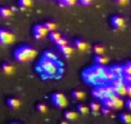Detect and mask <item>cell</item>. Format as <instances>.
Here are the masks:
<instances>
[{
  "mask_svg": "<svg viewBox=\"0 0 131 124\" xmlns=\"http://www.w3.org/2000/svg\"><path fill=\"white\" fill-rule=\"evenodd\" d=\"M73 50H75V48H73L71 44H66V45H63V47H59V52H60L66 58H70V57L73 54Z\"/></svg>",
  "mask_w": 131,
  "mask_h": 124,
  "instance_id": "10",
  "label": "cell"
},
{
  "mask_svg": "<svg viewBox=\"0 0 131 124\" xmlns=\"http://www.w3.org/2000/svg\"><path fill=\"white\" fill-rule=\"evenodd\" d=\"M44 26L46 27L48 31L57 30V25H55V22H53V21H45V22H44Z\"/></svg>",
  "mask_w": 131,
  "mask_h": 124,
  "instance_id": "25",
  "label": "cell"
},
{
  "mask_svg": "<svg viewBox=\"0 0 131 124\" xmlns=\"http://www.w3.org/2000/svg\"><path fill=\"white\" fill-rule=\"evenodd\" d=\"M89 107H90V111H93V114H98L102 110V103H99L98 101H93L90 102Z\"/></svg>",
  "mask_w": 131,
  "mask_h": 124,
  "instance_id": "20",
  "label": "cell"
},
{
  "mask_svg": "<svg viewBox=\"0 0 131 124\" xmlns=\"http://www.w3.org/2000/svg\"><path fill=\"white\" fill-rule=\"evenodd\" d=\"M100 111H102V114H103V115H105V116L111 114V109H109V107H107V106H102V110H100Z\"/></svg>",
  "mask_w": 131,
  "mask_h": 124,
  "instance_id": "31",
  "label": "cell"
},
{
  "mask_svg": "<svg viewBox=\"0 0 131 124\" xmlns=\"http://www.w3.org/2000/svg\"><path fill=\"white\" fill-rule=\"evenodd\" d=\"M13 14V9L9 7H0V17L3 18H9Z\"/></svg>",
  "mask_w": 131,
  "mask_h": 124,
  "instance_id": "15",
  "label": "cell"
},
{
  "mask_svg": "<svg viewBox=\"0 0 131 124\" xmlns=\"http://www.w3.org/2000/svg\"><path fill=\"white\" fill-rule=\"evenodd\" d=\"M123 75H131V62H126L123 65Z\"/></svg>",
  "mask_w": 131,
  "mask_h": 124,
  "instance_id": "29",
  "label": "cell"
},
{
  "mask_svg": "<svg viewBox=\"0 0 131 124\" xmlns=\"http://www.w3.org/2000/svg\"><path fill=\"white\" fill-rule=\"evenodd\" d=\"M109 70L114 74V76H123V66L121 65H113L109 67Z\"/></svg>",
  "mask_w": 131,
  "mask_h": 124,
  "instance_id": "16",
  "label": "cell"
},
{
  "mask_svg": "<svg viewBox=\"0 0 131 124\" xmlns=\"http://www.w3.org/2000/svg\"><path fill=\"white\" fill-rule=\"evenodd\" d=\"M35 70L42 79H59L63 75L64 67L59 59H50L41 56Z\"/></svg>",
  "mask_w": 131,
  "mask_h": 124,
  "instance_id": "1",
  "label": "cell"
},
{
  "mask_svg": "<svg viewBox=\"0 0 131 124\" xmlns=\"http://www.w3.org/2000/svg\"><path fill=\"white\" fill-rule=\"evenodd\" d=\"M36 110L40 112V114H45L48 111V106L45 103H37L36 105Z\"/></svg>",
  "mask_w": 131,
  "mask_h": 124,
  "instance_id": "26",
  "label": "cell"
},
{
  "mask_svg": "<svg viewBox=\"0 0 131 124\" xmlns=\"http://www.w3.org/2000/svg\"><path fill=\"white\" fill-rule=\"evenodd\" d=\"M7 105H8V107H10V109H13V110H17V109H19V107H21L22 102H21L18 98L9 97V98L7 100Z\"/></svg>",
  "mask_w": 131,
  "mask_h": 124,
  "instance_id": "11",
  "label": "cell"
},
{
  "mask_svg": "<svg viewBox=\"0 0 131 124\" xmlns=\"http://www.w3.org/2000/svg\"><path fill=\"white\" fill-rule=\"evenodd\" d=\"M59 3L60 5H64V7H71L77 3V0H59Z\"/></svg>",
  "mask_w": 131,
  "mask_h": 124,
  "instance_id": "27",
  "label": "cell"
},
{
  "mask_svg": "<svg viewBox=\"0 0 131 124\" xmlns=\"http://www.w3.org/2000/svg\"><path fill=\"white\" fill-rule=\"evenodd\" d=\"M50 101H51V103L55 107H59V109L67 106V98H66V96L63 93H58V92L57 93H53L50 96Z\"/></svg>",
  "mask_w": 131,
  "mask_h": 124,
  "instance_id": "6",
  "label": "cell"
},
{
  "mask_svg": "<svg viewBox=\"0 0 131 124\" xmlns=\"http://www.w3.org/2000/svg\"><path fill=\"white\" fill-rule=\"evenodd\" d=\"M71 96H72V98L76 100V101H82V100L85 98V93H84L82 91H79V89L72 91V92H71Z\"/></svg>",
  "mask_w": 131,
  "mask_h": 124,
  "instance_id": "19",
  "label": "cell"
},
{
  "mask_svg": "<svg viewBox=\"0 0 131 124\" xmlns=\"http://www.w3.org/2000/svg\"><path fill=\"white\" fill-rule=\"evenodd\" d=\"M36 53L37 52H36L35 48H32L30 45H21V47H18L14 50L13 56H14V58L18 62H27V61L34 59L35 56H36Z\"/></svg>",
  "mask_w": 131,
  "mask_h": 124,
  "instance_id": "2",
  "label": "cell"
},
{
  "mask_svg": "<svg viewBox=\"0 0 131 124\" xmlns=\"http://www.w3.org/2000/svg\"><path fill=\"white\" fill-rule=\"evenodd\" d=\"M2 71L5 75H13L16 70H14V66L10 65L9 62H3V64H2Z\"/></svg>",
  "mask_w": 131,
  "mask_h": 124,
  "instance_id": "12",
  "label": "cell"
},
{
  "mask_svg": "<svg viewBox=\"0 0 131 124\" xmlns=\"http://www.w3.org/2000/svg\"><path fill=\"white\" fill-rule=\"evenodd\" d=\"M64 118L67 121H72V120H76L77 119V112L73 111V110H67L64 112Z\"/></svg>",
  "mask_w": 131,
  "mask_h": 124,
  "instance_id": "17",
  "label": "cell"
},
{
  "mask_svg": "<svg viewBox=\"0 0 131 124\" xmlns=\"http://www.w3.org/2000/svg\"><path fill=\"white\" fill-rule=\"evenodd\" d=\"M42 56H45V57H48V58H50V59H59L58 56H57L54 52H51V50H45Z\"/></svg>",
  "mask_w": 131,
  "mask_h": 124,
  "instance_id": "28",
  "label": "cell"
},
{
  "mask_svg": "<svg viewBox=\"0 0 131 124\" xmlns=\"http://www.w3.org/2000/svg\"><path fill=\"white\" fill-rule=\"evenodd\" d=\"M93 50H94L95 54H104V53H105V48H104V45H102V44H95L94 48H93Z\"/></svg>",
  "mask_w": 131,
  "mask_h": 124,
  "instance_id": "24",
  "label": "cell"
},
{
  "mask_svg": "<svg viewBox=\"0 0 131 124\" xmlns=\"http://www.w3.org/2000/svg\"><path fill=\"white\" fill-rule=\"evenodd\" d=\"M113 91H114V93H116V94H118L119 97H123V96H126V94H127V89H126V82H125L123 84H121V85H118V87L113 88Z\"/></svg>",
  "mask_w": 131,
  "mask_h": 124,
  "instance_id": "14",
  "label": "cell"
},
{
  "mask_svg": "<svg viewBox=\"0 0 131 124\" xmlns=\"http://www.w3.org/2000/svg\"><path fill=\"white\" fill-rule=\"evenodd\" d=\"M125 25H126V22H125V18L123 17H121V16H113V17H111V26L113 29L121 30V29L125 27Z\"/></svg>",
  "mask_w": 131,
  "mask_h": 124,
  "instance_id": "8",
  "label": "cell"
},
{
  "mask_svg": "<svg viewBox=\"0 0 131 124\" xmlns=\"http://www.w3.org/2000/svg\"><path fill=\"white\" fill-rule=\"evenodd\" d=\"M77 2L81 4V5H90L93 3V0H77Z\"/></svg>",
  "mask_w": 131,
  "mask_h": 124,
  "instance_id": "32",
  "label": "cell"
},
{
  "mask_svg": "<svg viewBox=\"0 0 131 124\" xmlns=\"http://www.w3.org/2000/svg\"><path fill=\"white\" fill-rule=\"evenodd\" d=\"M76 109H77V112L79 114H82V115H88L89 111H90V107L86 106V105H82V103H79Z\"/></svg>",
  "mask_w": 131,
  "mask_h": 124,
  "instance_id": "22",
  "label": "cell"
},
{
  "mask_svg": "<svg viewBox=\"0 0 131 124\" xmlns=\"http://www.w3.org/2000/svg\"><path fill=\"white\" fill-rule=\"evenodd\" d=\"M126 89H127V94L128 97H131V84L130 83H126Z\"/></svg>",
  "mask_w": 131,
  "mask_h": 124,
  "instance_id": "35",
  "label": "cell"
},
{
  "mask_svg": "<svg viewBox=\"0 0 131 124\" xmlns=\"http://www.w3.org/2000/svg\"><path fill=\"white\" fill-rule=\"evenodd\" d=\"M114 2L118 4V5H126L128 3V0H114Z\"/></svg>",
  "mask_w": 131,
  "mask_h": 124,
  "instance_id": "34",
  "label": "cell"
},
{
  "mask_svg": "<svg viewBox=\"0 0 131 124\" xmlns=\"http://www.w3.org/2000/svg\"><path fill=\"white\" fill-rule=\"evenodd\" d=\"M73 48L80 50V52H86L88 48H89V44L82 39H75L73 40Z\"/></svg>",
  "mask_w": 131,
  "mask_h": 124,
  "instance_id": "9",
  "label": "cell"
},
{
  "mask_svg": "<svg viewBox=\"0 0 131 124\" xmlns=\"http://www.w3.org/2000/svg\"><path fill=\"white\" fill-rule=\"evenodd\" d=\"M94 62L96 65H102V66H105L108 64V58L104 56V54H95L94 57Z\"/></svg>",
  "mask_w": 131,
  "mask_h": 124,
  "instance_id": "13",
  "label": "cell"
},
{
  "mask_svg": "<svg viewBox=\"0 0 131 124\" xmlns=\"http://www.w3.org/2000/svg\"><path fill=\"white\" fill-rule=\"evenodd\" d=\"M125 106H126V109H127L128 111H131V97H128V100H126Z\"/></svg>",
  "mask_w": 131,
  "mask_h": 124,
  "instance_id": "33",
  "label": "cell"
},
{
  "mask_svg": "<svg viewBox=\"0 0 131 124\" xmlns=\"http://www.w3.org/2000/svg\"><path fill=\"white\" fill-rule=\"evenodd\" d=\"M14 40H16V36H14L13 32H10V31L7 30V29L0 27V44L8 45V44L14 43Z\"/></svg>",
  "mask_w": 131,
  "mask_h": 124,
  "instance_id": "5",
  "label": "cell"
},
{
  "mask_svg": "<svg viewBox=\"0 0 131 124\" xmlns=\"http://www.w3.org/2000/svg\"><path fill=\"white\" fill-rule=\"evenodd\" d=\"M48 34H49V31L46 30V27L44 26V23H37L32 29V35H34L35 39H44Z\"/></svg>",
  "mask_w": 131,
  "mask_h": 124,
  "instance_id": "7",
  "label": "cell"
},
{
  "mask_svg": "<svg viewBox=\"0 0 131 124\" xmlns=\"http://www.w3.org/2000/svg\"><path fill=\"white\" fill-rule=\"evenodd\" d=\"M60 38H62V34H60L59 31H57V30L49 31V39H50V41H53V43H57V41H58Z\"/></svg>",
  "mask_w": 131,
  "mask_h": 124,
  "instance_id": "18",
  "label": "cell"
},
{
  "mask_svg": "<svg viewBox=\"0 0 131 124\" xmlns=\"http://www.w3.org/2000/svg\"><path fill=\"white\" fill-rule=\"evenodd\" d=\"M81 78H82V80H84L86 84L93 85V87H95V85H100V84H104V83H105V82L103 80V78H102V76L94 70L93 66L85 69V70L81 73Z\"/></svg>",
  "mask_w": 131,
  "mask_h": 124,
  "instance_id": "3",
  "label": "cell"
},
{
  "mask_svg": "<svg viewBox=\"0 0 131 124\" xmlns=\"http://www.w3.org/2000/svg\"><path fill=\"white\" fill-rule=\"evenodd\" d=\"M55 44H57V47L59 48V47H63V45H66V44H70V41H68V39H67V38L62 36V38H60V39H59V40H58Z\"/></svg>",
  "mask_w": 131,
  "mask_h": 124,
  "instance_id": "30",
  "label": "cell"
},
{
  "mask_svg": "<svg viewBox=\"0 0 131 124\" xmlns=\"http://www.w3.org/2000/svg\"><path fill=\"white\" fill-rule=\"evenodd\" d=\"M119 120H121L123 124H131V114H128V112H122V114H119Z\"/></svg>",
  "mask_w": 131,
  "mask_h": 124,
  "instance_id": "23",
  "label": "cell"
},
{
  "mask_svg": "<svg viewBox=\"0 0 131 124\" xmlns=\"http://www.w3.org/2000/svg\"><path fill=\"white\" fill-rule=\"evenodd\" d=\"M102 102H103V106H107V107H109L111 110H118V109H121V107L123 106V103H125L123 100H122V97H119V96L116 94V93L111 94L108 98L103 100Z\"/></svg>",
  "mask_w": 131,
  "mask_h": 124,
  "instance_id": "4",
  "label": "cell"
},
{
  "mask_svg": "<svg viewBox=\"0 0 131 124\" xmlns=\"http://www.w3.org/2000/svg\"><path fill=\"white\" fill-rule=\"evenodd\" d=\"M32 4H34L32 0H18V5L21 9H27V8L32 7Z\"/></svg>",
  "mask_w": 131,
  "mask_h": 124,
  "instance_id": "21",
  "label": "cell"
}]
</instances>
